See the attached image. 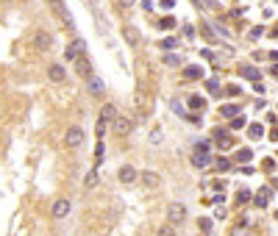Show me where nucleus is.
I'll return each instance as SVG.
<instances>
[{
	"label": "nucleus",
	"mask_w": 278,
	"mask_h": 236,
	"mask_svg": "<svg viewBox=\"0 0 278 236\" xmlns=\"http://www.w3.org/2000/svg\"><path fill=\"white\" fill-rule=\"evenodd\" d=\"M123 34H125V39L131 42V45H137V42H139V31H137V28H125Z\"/></svg>",
	"instance_id": "24"
},
{
	"label": "nucleus",
	"mask_w": 278,
	"mask_h": 236,
	"mask_svg": "<svg viewBox=\"0 0 278 236\" xmlns=\"http://www.w3.org/2000/svg\"><path fill=\"white\" fill-rule=\"evenodd\" d=\"M89 92L92 95H103V83H100V78H89Z\"/></svg>",
	"instance_id": "23"
},
{
	"label": "nucleus",
	"mask_w": 278,
	"mask_h": 236,
	"mask_svg": "<svg viewBox=\"0 0 278 236\" xmlns=\"http://www.w3.org/2000/svg\"><path fill=\"white\" fill-rule=\"evenodd\" d=\"M253 200H256V206H259V208H267V203L273 200V189H267V186L259 189V194L253 197Z\"/></svg>",
	"instance_id": "11"
},
{
	"label": "nucleus",
	"mask_w": 278,
	"mask_h": 236,
	"mask_svg": "<svg viewBox=\"0 0 278 236\" xmlns=\"http://www.w3.org/2000/svg\"><path fill=\"white\" fill-rule=\"evenodd\" d=\"M48 81L64 83V81H67V69H64L62 64H50V67H48Z\"/></svg>",
	"instance_id": "9"
},
{
	"label": "nucleus",
	"mask_w": 278,
	"mask_h": 236,
	"mask_svg": "<svg viewBox=\"0 0 278 236\" xmlns=\"http://www.w3.org/2000/svg\"><path fill=\"white\" fill-rule=\"evenodd\" d=\"M117 117V109H114V103H103V111H100V122L109 125V119Z\"/></svg>",
	"instance_id": "13"
},
{
	"label": "nucleus",
	"mask_w": 278,
	"mask_h": 236,
	"mask_svg": "<svg viewBox=\"0 0 278 236\" xmlns=\"http://www.w3.org/2000/svg\"><path fill=\"white\" fill-rule=\"evenodd\" d=\"M134 3H137V0H120V6H123V8H131Z\"/></svg>",
	"instance_id": "36"
},
{
	"label": "nucleus",
	"mask_w": 278,
	"mask_h": 236,
	"mask_svg": "<svg viewBox=\"0 0 278 236\" xmlns=\"http://www.w3.org/2000/svg\"><path fill=\"white\" fill-rule=\"evenodd\" d=\"M164 64H167V67H181L184 61H181L178 53H167V56H164Z\"/></svg>",
	"instance_id": "21"
},
{
	"label": "nucleus",
	"mask_w": 278,
	"mask_h": 236,
	"mask_svg": "<svg viewBox=\"0 0 278 236\" xmlns=\"http://www.w3.org/2000/svg\"><path fill=\"white\" fill-rule=\"evenodd\" d=\"M245 125H248V119H245V117H234V119H231V125H228V128H231V131H242Z\"/></svg>",
	"instance_id": "25"
},
{
	"label": "nucleus",
	"mask_w": 278,
	"mask_h": 236,
	"mask_svg": "<svg viewBox=\"0 0 278 236\" xmlns=\"http://www.w3.org/2000/svg\"><path fill=\"white\" fill-rule=\"evenodd\" d=\"M214 142L220 147H231V136L228 133H222V131H214Z\"/></svg>",
	"instance_id": "19"
},
{
	"label": "nucleus",
	"mask_w": 278,
	"mask_h": 236,
	"mask_svg": "<svg viewBox=\"0 0 278 236\" xmlns=\"http://www.w3.org/2000/svg\"><path fill=\"white\" fill-rule=\"evenodd\" d=\"M206 89L211 92V95H217V92H220V83H217L214 78H208V81H206Z\"/></svg>",
	"instance_id": "31"
},
{
	"label": "nucleus",
	"mask_w": 278,
	"mask_h": 236,
	"mask_svg": "<svg viewBox=\"0 0 278 236\" xmlns=\"http://www.w3.org/2000/svg\"><path fill=\"white\" fill-rule=\"evenodd\" d=\"M117 178H120V183H125V186H131V183H137L139 180V170L134 164H123L117 170Z\"/></svg>",
	"instance_id": "6"
},
{
	"label": "nucleus",
	"mask_w": 278,
	"mask_h": 236,
	"mask_svg": "<svg viewBox=\"0 0 278 236\" xmlns=\"http://www.w3.org/2000/svg\"><path fill=\"white\" fill-rule=\"evenodd\" d=\"M198 78H203V69L201 67H184V81H198Z\"/></svg>",
	"instance_id": "15"
},
{
	"label": "nucleus",
	"mask_w": 278,
	"mask_h": 236,
	"mask_svg": "<svg viewBox=\"0 0 278 236\" xmlns=\"http://www.w3.org/2000/svg\"><path fill=\"white\" fill-rule=\"evenodd\" d=\"M184 220H187V206L184 203H170L167 206V222L170 225H181Z\"/></svg>",
	"instance_id": "4"
},
{
	"label": "nucleus",
	"mask_w": 278,
	"mask_h": 236,
	"mask_svg": "<svg viewBox=\"0 0 278 236\" xmlns=\"http://www.w3.org/2000/svg\"><path fill=\"white\" fill-rule=\"evenodd\" d=\"M201 28H203V34H206V39H208V42H214V39H217V36H214V31H211V25H208V22H203Z\"/></svg>",
	"instance_id": "32"
},
{
	"label": "nucleus",
	"mask_w": 278,
	"mask_h": 236,
	"mask_svg": "<svg viewBox=\"0 0 278 236\" xmlns=\"http://www.w3.org/2000/svg\"><path fill=\"white\" fill-rule=\"evenodd\" d=\"M142 180H145V186H147V189H156V186L161 183L159 173H153V170H145V173H142Z\"/></svg>",
	"instance_id": "12"
},
{
	"label": "nucleus",
	"mask_w": 278,
	"mask_h": 236,
	"mask_svg": "<svg viewBox=\"0 0 278 236\" xmlns=\"http://www.w3.org/2000/svg\"><path fill=\"white\" fill-rule=\"evenodd\" d=\"M225 92H228L231 97H236V95H239V86H234V83H231V86H228V89H225Z\"/></svg>",
	"instance_id": "35"
},
{
	"label": "nucleus",
	"mask_w": 278,
	"mask_h": 236,
	"mask_svg": "<svg viewBox=\"0 0 278 236\" xmlns=\"http://www.w3.org/2000/svg\"><path fill=\"white\" fill-rule=\"evenodd\" d=\"M175 45H178V39H175V36H167V39H161V48H164V50L175 48Z\"/></svg>",
	"instance_id": "30"
},
{
	"label": "nucleus",
	"mask_w": 278,
	"mask_h": 236,
	"mask_svg": "<svg viewBox=\"0 0 278 236\" xmlns=\"http://www.w3.org/2000/svg\"><path fill=\"white\" fill-rule=\"evenodd\" d=\"M83 183H86V186H95V183H97V173H89L86 178H83Z\"/></svg>",
	"instance_id": "33"
},
{
	"label": "nucleus",
	"mask_w": 278,
	"mask_h": 236,
	"mask_svg": "<svg viewBox=\"0 0 278 236\" xmlns=\"http://www.w3.org/2000/svg\"><path fill=\"white\" fill-rule=\"evenodd\" d=\"M214 164H217V170H220V173H225V170H231V161H228V159H222V156L214 161Z\"/></svg>",
	"instance_id": "29"
},
{
	"label": "nucleus",
	"mask_w": 278,
	"mask_h": 236,
	"mask_svg": "<svg viewBox=\"0 0 278 236\" xmlns=\"http://www.w3.org/2000/svg\"><path fill=\"white\" fill-rule=\"evenodd\" d=\"M189 109H192V111H203V109H206V100H203L201 95H192V97H189Z\"/></svg>",
	"instance_id": "16"
},
{
	"label": "nucleus",
	"mask_w": 278,
	"mask_h": 236,
	"mask_svg": "<svg viewBox=\"0 0 278 236\" xmlns=\"http://www.w3.org/2000/svg\"><path fill=\"white\" fill-rule=\"evenodd\" d=\"M70 211H72V203H70L67 197H56L53 206H50V217H53V220H67Z\"/></svg>",
	"instance_id": "2"
},
{
	"label": "nucleus",
	"mask_w": 278,
	"mask_h": 236,
	"mask_svg": "<svg viewBox=\"0 0 278 236\" xmlns=\"http://www.w3.org/2000/svg\"><path fill=\"white\" fill-rule=\"evenodd\" d=\"M156 236H175V225H170V222L159 225V228H156Z\"/></svg>",
	"instance_id": "20"
},
{
	"label": "nucleus",
	"mask_w": 278,
	"mask_h": 236,
	"mask_svg": "<svg viewBox=\"0 0 278 236\" xmlns=\"http://www.w3.org/2000/svg\"><path fill=\"white\" fill-rule=\"evenodd\" d=\"M83 139H86V133H83L81 125H70L67 133H64V145L70 150H78V147H83Z\"/></svg>",
	"instance_id": "1"
},
{
	"label": "nucleus",
	"mask_w": 278,
	"mask_h": 236,
	"mask_svg": "<svg viewBox=\"0 0 278 236\" xmlns=\"http://www.w3.org/2000/svg\"><path fill=\"white\" fill-rule=\"evenodd\" d=\"M239 111H242V109H239L236 103L222 106V109H220V117H222V119H234V117H239Z\"/></svg>",
	"instance_id": "14"
},
{
	"label": "nucleus",
	"mask_w": 278,
	"mask_h": 236,
	"mask_svg": "<svg viewBox=\"0 0 278 236\" xmlns=\"http://www.w3.org/2000/svg\"><path fill=\"white\" fill-rule=\"evenodd\" d=\"M173 25H175V17H161V20H159L161 31H167V28H173Z\"/></svg>",
	"instance_id": "28"
},
{
	"label": "nucleus",
	"mask_w": 278,
	"mask_h": 236,
	"mask_svg": "<svg viewBox=\"0 0 278 236\" xmlns=\"http://www.w3.org/2000/svg\"><path fill=\"white\" fill-rule=\"evenodd\" d=\"M250 159H253V150H250V147H245V150L236 153V161H242V164H248Z\"/></svg>",
	"instance_id": "26"
},
{
	"label": "nucleus",
	"mask_w": 278,
	"mask_h": 236,
	"mask_svg": "<svg viewBox=\"0 0 278 236\" xmlns=\"http://www.w3.org/2000/svg\"><path fill=\"white\" fill-rule=\"evenodd\" d=\"M208 164V156H203V153H192V167L195 170H201V167Z\"/></svg>",
	"instance_id": "17"
},
{
	"label": "nucleus",
	"mask_w": 278,
	"mask_h": 236,
	"mask_svg": "<svg viewBox=\"0 0 278 236\" xmlns=\"http://www.w3.org/2000/svg\"><path fill=\"white\" fill-rule=\"evenodd\" d=\"M83 50H86V45H83V39L70 42V45H67V50H64V59H67V61H75L78 56H83Z\"/></svg>",
	"instance_id": "7"
},
{
	"label": "nucleus",
	"mask_w": 278,
	"mask_h": 236,
	"mask_svg": "<svg viewBox=\"0 0 278 236\" xmlns=\"http://www.w3.org/2000/svg\"><path fill=\"white\" fill-rule=\"evenodd\" d=\"M75 69H78V75L81 78H92V64H89L86 56H78L75 59Z\"/></svg>",
	"instance_id": "10"
},
{
	"label": "nucleus",
	"mask_w": 278,
	"mask_h": 236,
	"mask_svg": "<svg viewBox=\"0 0 278 236\" xmlns=\"http://www.w3.org/2000/svg\"><path fill=\"white\" fill-rule=\"evenodd\" d=\"M45 3H48V6H50V11H53L56 17H59V20L64 22V25H70V28H72V17H70L67 6H64V0H45Z\"/></svg>",
	"instance_id": "5"
},
{
	"label": "nucleus",
	"mask_w": 278,
	"mask_h": 236,
	"mask_svg": "<svg viewBox=\"0 0 278 236\" xmlns=\"http://www.w3.org/2000/svg\"><path fill=\"white\" fill-rule=\"evenodd\" d=\"M208 150H211V142H198V145H195V153H203V156H208Z\"/></svg>",
	"instance_id": "27"
},
{
	"label": "nucleus",
	"mask_w": 278,
	"mask_h": 236,
	"mask_svg": "<svg viewBox=\"0 0 278 236\" xmlns=\"http://www.w3.org/2000/svg\"><path fill=\"white\" fill-rule=\"evenodd\" d=\"M245 200H250V189H242V192H239V203H245Z\"/></svg>",
	"instance_id": "34"
},
{
	"label": "nucleus",
	"mask_w": 278,
	"mask_h": 236,
	"mask_svg": "<svg viewBox=\"0 0 278 236\" xmlns=\"http://www.w3.org/2000/svg\"><path fill=\"white\" fill-rule=\"evenodd\" d=\"M111 128H114V133H117L120 139H125L128 133L134 131V119H131V117H123V114H117V117L111 119Z\"/></svg>",
	"instance_id": "3"
},
{
	"label": "nucleus",
	"mask_w": 278,
	"mask_h": 236,
	"mask_svg": "<svg viewBox=\"0 0 278 236\" xmlns=\"http://www.w3.org/2000/svg\"><path fill=\"white\" fill-rule=\"evenodd\" d=\"M248 136L250 139H262L264 136V128L259 122H250V128H248Z\"/></svg>",
	"instance_id": "18"
},
{
	"label": "nucleus",
	"mask_w": 278,
	"mask_h": 236,
	"mask_svg": "<svg viewBox=\"0 0 278 236\" xmlns=\"http://www.w3.org/2000/svg\"><path fill=\"white\" fill-rule=\"evenodd\" d=\"M242 75L250 78V81H256V83H259V78H262V75H259V69H256V67H250V64H248V67H242Z\"/></svg>",
	"instance_id": "22"
},
{
	"label": "nucleus",
	"mask_w": 278,
	"mask_h": 236,
	"mask_svg": "<svg viewBox=\"0 0 278 236\" xmlns=\"http://www.w3.org/2000/svg\"><path fill=\"white\" fill-rule=\"evenodd\" d=\"M34 45H36V50H50L53 48V34H50V31H36Z\"/></svg>",
	"instance_id": "8"
}]
</instances>
